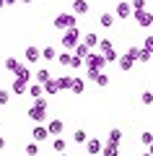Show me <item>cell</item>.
<instances>
[{
    "instance_id": "cell-1",
    "label": "cell",
    "mask_w": 153,
    "mask_h": 156,
    "mask_svg": "<svg viewBox=\"0 0 153 156\" xmlns=\"http://www.w3.org/2000/svg\"><path fill=\"white\" fill-rule=\"evenodd\" d=\"M83 60H86V68H88V70H101V68L106 65V60H104L101 55H99V52H93V50L88 52V55L83 57Z\"/></svg>"
},
{
    "instance_id": "cell-2",
    "label": "cell",
    "mask_w": 153,
    "mask_h": 156,
    "mask_svg": "<svg viewBox=\"0 0 153 156\" xmlns=\"http://www.w3.org/2000/svg\"><path fill=\"white\" fill-rule=\"evenodd\" d=\"M78 39H81V31H78L75 26L65 29V34H62V47H65V50H73V47L78 44Z\"/></svg>"
},
{
    "instance_id": "cell-3",
    "label": "cell",
    "mask_w": 153,
    "mask_h": 156,
    "mask_svg": "<svg viewBox=\"0 0 153 156\" xmlns=\"http://www.w3.org/2000/svg\"><path fill=\"white\" fill-rule=\"evenodd\" d=\"M55 26L62 29V31H65V29H73L75 26V16H73V13H60V16H55Z\"/></svg>"
},
{
    "instance_id": "cell-4",
    "label": "cell",
    "mask_w": 153,
    "mask_h": 156,
    "mask_svg": "<svg viewBox=\"0 0 153 156\" xmlns=\"http://www.w3.org/2000/svg\"><path fill=\"white\" fill-rule=\"evenodd\" d=\"M135 21H137V26L148 29V26L153 23V13H151V11H135Z\"/></svg>"
},
{
    "instance_id": "cell-5",
    "label": "cell",
    "mask_w": 153,
    "mask_h": 156,
    "mask_svg": "<svg viewBox=\"0 0 153 156\" xmlns=\"http://www.w3.org/2000/svg\"><path fill=\"white\" fill-rule=\"evenodd\" d=\"M83 146H86V151H88L91 156H99V154H101V140H99V138H91V140H86Z\"/></svg>"
},
{
    "instance_id": "cell-6",
    "label": "cell",
    "mask_w": 153,
    "mask_h": 156,
    "mask_svg": "<svg viewBox=\"0 0 153 156\" xmlns=\"http://www.w3.org/2000/svg\"><path fill=\"white\" fill-rule=\"evenodd\" d=\"M130 13H132V8H130V3H117V11H114V16L117 18H130Z\"/></svg>"
},
{
    "instance_id": "cell-7",
    "label": "cell",
    "mask_w": 153,
    "mask_h": 156,
    "mask_svg": "<svg viewBox=\"0 0 153 156\" xmlns=\"http://www.w3.org/2000/svg\"><path fill=\"white\" fill-rule=\"evenodd\" d=\"M29 117H31L34 122H44V120H47V109H39V107H31V109H29Z\"/></svg>"
},
{
    "instance_id": "cell-8",
    "label": "cell",
    "mask_w": 153,
    "mask_h": 156,
    "mask_svg": "<svg viewBox=\"0 0 153 156\" xmlns=\"http://www.w3.org/2000/svg\"><path fill=\"white\" fill-rule=\"evenodd\" d=\"M62 128H65V122H62V120H49L47 133H49V135H60V133H62Z\"/></svg>"
},
{
    "instance_id": "cell-9",
    "label": "cell",
    "mask_w": 153,
    "mask_h": 156,
    "mask_svg": "<svg viewBox=\"0 0 153 156\" xmlns=\"http://www.w3.org/2000/svg\"><path fill=\"white\" fill-rule=\"evenodd\" d=\"M31 138L37 140V143H42V140L49 138V133H47V128H44V125H37V128H34V133H31Z\"/></svg>"
},
{
    "instance_id": "cell-10",
    "label": "cell",
    "mask_w": 153,
    "mask_h": 156,
    "mask_svg": "<svg viewBox=\"0 0 153 156\" xmlns=\"http://www.w3.org/2000/svg\"><path fill=\"white\" fill-rule=\"evenodd\" d=\"M91 11V5H88L86 0H75L73 3V13H78V16H83V13H88Z\"/></svg>"
},
{
    "instance_id": "cell-11",
    "label": "cell",
    "mask_w": 153,
    "mask_h": 156,
    "mask_svg": "<svg viewBox=\"0 0 153 156\" xmlns=\"http://www.w3.org/2000/svg\"><path fill=\"white\" fill-rule=\"evenodd\" d=\"M13 73H16V78H18V81H23V83H29V78H31V73H29L26 65H18Z\"/></svg>"
},
{
    "instance_id": "cell-12",
    "label": "cell",
    "mask_w": 153,
    "mask_h": 156,
    "mask_svg": "<svg viewBox=\"0 0 153 156\" xmlns=\"http://www.w3.org/2000/svg\"><path fill=\"white\" fill-rule=\"evenodd\" d=\"M99 156H120V148H117V143H106V146H101Z\"/></svg>"
},
{
    "instance_id": "cell-13",
    "label": "cell",
    "mask_w": 153,
    "mask_h": 156,
    "mask_svg": "<svg viewBox=\"0 0 153 156\" xmlns=\"http://www.w3.org/2000/svg\"><path fill=\"white\" fill-rule=\"evenodd\" d=\"M26 91H29V96H31V99H39V96H44V89L39 83H29L26 86Z\"/></svg>"
},
{
    "instance_id": "cell-14",
    "label": "cell",
    "mask_w": 153,
    "mask_h": 156,
    "mask_svg": "<svg viewBox=\"0 0 153 156\" xmlns=\"http://www.w3.org/2000/svg\"><path fill=\"white\" fill-rule=\"evenodd\" d=\"M39 55H42L44 60H55V57H57V50H55L52 44H47L44 50H39Z\"/></svg>"
},
{
    "instance_id": "cell-15",
    "label": "cell",
    "mask_w": 153,
    "mask_h": 156,
    "mask_svg": "<svg viewBox=\"0 0 153 156\" xmlns=\"http://www.w3.org/2000/svg\"><path fill=\"white\" fill-rule=\"evenodd\" d=\"M83 44H86L88 50H93V47L99 44V37H96V34H93V31H88L86 37H83Z\"/></svg>"
},
{
    "instance_id": "cell-16",
    "label": "cell",
    "mask_w": 153,
    "mask_h": 156,
    "mask_svg": "<svg viewBox=\"0 0 153 156\" xmlns=\"http://www.w3.org/2000/svg\"><path fill=\"white\" fill-rule=\"evenodd\" d=\"M117 60H120V68H122V70H132V65H135V60H130V57H127V55H122V57H117Z\"/></svg>"
},
{
    "instance_id": "cell-17",
    "label": "cell",
    "mask_w": 153,
    "mask_h": 156,
    "mask_svg": "<svg viewBox=\"0 0 153 156\" xmlns=\"http://www.w3.org/2000/svg\"><path fill=\"white\" fill-rule=\"evenodd\" d=\"M39 57H42V55H39V50H37V47H31V44H29V47H26V60H29V62H37Z\"/></svg>"
},
{
    "instance_id": "cell-18",
    "label": "cell",
    "mask_w": 153,
    "mask_h": 156,
    "mask_svg": "<svg viewBox=\"0 0 153 156\" xmlns=\"http://www.w3.org/2000/svg\"><path fill=\"white\" fill-rule=\"evenodd\" d=\"M42 89H44V94H57V91H60L57 83H55V78H49L47 83H42Z\"/></svg>"
},
{
    "instance_id": "cell-19",
    "label": "cell",
    "mask_w": 153,
    "mask_h": 156,
    "mask_svg": "<svg viewBox=\"0 0 153 156\" xmlns=\"http://www.w3.org/2000/svg\"><path fill=\"white\" fill-rule=\"evenodd\" d=\"M99 23H101L104 29H109L112 23H114V13H101V18H99Z\"/></svg>"
},
{
    "instance_id": "cell-20",
    "label": "cell",
    "mask_w": 153,
    "mask_h": 156,
    "mask_svg": "<svg viewBox=\"0 0 153 156\" xmlns=\"http://www.w3.org/2000/svg\"><path fill=\"white\" fill-rule=\"evenodd\" d=\"M88 52H91V50H88L86 44H75V47H73V55H75V57H81V60L88 55Z\"/></svg>"
},
{
    "instance_id": "cell-21",
    "label": "cell",
    "mask_w": 153,
    "mask_h": 156,
    "mask_svg": "<svg viewBox=\"0 0 153 156\" xmlns=\"http://www.w3.org/2000/svg\"><path fill=\"white\" fill-rule=\"evenodd\" d=\"M65 138H55V140H52V148H55L57 151V154H65Z\"/></svg>"
},
{
    "instance_id": "cell-22",
    "label": "cell",
    "mask_w": 153,
    "mask_h": 156,
    "mask_svg": "<svg viewBox=\"0 0 153 156\" xmlns=\"http://www.w3.org/2000/svg\"><path fill=\"white\" fill-rule=\"evenodd\" d=\"M49 78H52V76H49V70H44V68H42V70H37V83H39V86L47 83Z\"/></svg>"
},
{
    "instance_id": "cell-23",
    "label": "cell",
    "mask_w": 153,
    "mask_h": 156,
    "mask_svg": "<svg viewBox=\"0 0 153 156\" xmlns=\"http://www.w3.org/2000/svg\"><path fill=\"white\" fill-rule=\"evenodd\" d=\"M83 86H86V83H83L81 78H73V81H70V89L75 91V94H83Z\"/></svg>"
},
{
    "instance_id": "cell-24",
    "label": "cell",
    "mask_w": 153,
    "mask_h": 156,
    "mask_svg": "<svg viewBox=\"0 0 153 156\" xmlns=\"http://www.w3.org/2000/svg\"><path fill=\"white\" fill-rule=\"evenodd\" d=\"M122 140V130L120 128H112V133H109V143H120Z\"/></svg>"
},
{
    "instance_id": "cell-25",
    "label": "cell",
    "mask_w": 153,
    "mask_h": 156,
    "mask_svg": "<svg viewBox=\"0 0 153 156\" xmlns=\"http://www.w3.org/2000/svg\"><path fill=\"white\" fill-rule=\"evenodd\" d=\"M70 81H73L70 76H62V78H57L55 83H57V89H70Z\"/></svg>"
},
{
    "instance_id": "cell-26",
    "label": "cell",
    "mask_w": 153,
    "mask_h": 156,
    "mask_svg": "<svg viewBox=\"0 0 153 156\" xmlns=\"http://www.w3.org/2000/svg\"><path fill=\"white\" fill-rule=\"evenodd\" d=\"M96 47H99V50H101V52H104V55H109V52L114 50V47H112V42H106V39H101V42H99Z\"/></svg>"
},
{
    "instance_id": "cell-27",
    "label": "cell",
    "mask_w": 153,
    "mask_h": 156,
    "mask_svg": "<svg viewBox=\"0 0 153 156\" xmlns=\"http://www.w3.org/2000/svg\"><path fill=\"white\" fill-rule=\"evenodd\" d=\"M26 86L29 83H23V81H18V78L13 81V91H16V94H26Z\"/></svg>"
},
{
    "instance_id": "cell-28",
    "label": "cell",
    "mask_w": 153,
    "mask_h": 156,
    "mask_svg": "<svg viewBox=\"0 0 153 156\" xmlns=\"http://www.w3.org/2000/svg\"><path fill=\"white\" fill-rule=\"evenodd\" d=\"M73 140H75V143H86V140H88V133H86V130H75Z\"/></svg>"
},
{
    "instance_id": "cell-29",
    "label": "cell",
    "mask_w": 153,
    "mask_h": 156,
    "mask_svg": "<svg viewBox=\"0 0 153 156\" xmlns=\"http://www.w3.org/2000/svg\"><path fill=\"white\" fill-rule=\"evenodd\" d=\"M93 81H96L99 86H109V76H106V73H99V76L93 78Z\"/></svg>"
},
{
    "instance_id": "cell-30",
    "label": "cell",
    "mask_w": 153,
    "mask_h": 156,
    "mask_svg": "<svg viewBox=\"0 0 153 156\" xmlns=\"http://www.w3.org/2000/svg\"><path fill=\"white\" fill-rule=\"evenodd\" d=\"M130 8H132V13H135V11H145V0H132Z\"/></svg>"
},
{
    "instance_id": "cell-31",
    "label": "cell",
    "mask_w": 153,
    "mask_h": 156,
    "mask_svg": "<svg viewBox=\"0 0 153 156\" xmlns=\"http://www.w3.org/2000/svg\"><path fill=\"white\" fill-rule=\"evenodd\" d=\"M26 156H39V146L37 143H26Z\"/></svg>"
},
{
    "instance_id": "cell-32",
    "label": "cell",
    "mask_w": 153,
    "mask_h": 156,
    "mask_svg": "<svg viewBox=\"0 0 153 156\" xmlns=\"http://www.w3.org/2000/svg\"><path fill=\"white\" fill-rule=\"evenodd\" d=\"M55 60L60 62V65H68V62H70V52H60V55H57Z\"/></svg>"
},
{
    "instance_id": "cell-33",
    "label": "cell",
    "mask_w": 153,
    "mask_h": 156,
    "mask_svg": "<svg viewBox=\"0 0 153 156\" xmlns=\"http://www.w3.org/2000/svg\"><path fill=\"white\" fill-rule=\"evenodd\" d=\"M3 65H5V70H16V68H18V60H16V57H8Z\"/></svg>"
},
{
    "instance_id": "cell-34",
    "label": "cell",
    "mask_w": 153,
    "mask_h": 156,
    "mask_svg": "<svg viewBox=\"0 0 153 156\" xmlns=\"http://www.w3.org/2000/svg\"><path fill=\"white\" fill-rule=\"evenodd\" d=\"M125 55L130 57V60H137V55H140V47H130V50H127Z\"/></svg>"
},
{
    "instance_id": "cell-35",
    "label": "cell",
    "mask_w": 153,
    "mask_h": 156,
    "mask_svg": "<svg viewBox=\"0 0 153 156\" xmlns=\"http://www.w3.org/2000/svg\"><path fill=\"white\" fill-rule=\"evenodd\" d=\"M140 50H148V52L153 50V37H151V34L145 37V42H143V47H140Z\"/></svg>"
},
{
    "instance_id": "cell-36",
    "label": "cell",
    "mask_w": 153,
    "mask_h": 156,
    "mask_svg": "<svg viewBox=\"0 0 153 156\" xmlns=\"http://www.w3.org/2000/svg\"><path fill=\"white\" fill-rule=\"evenodd\" d=\"M137 60H140V62H151V52H148V50H140Z\"/></svg>"
},
{
    "instance_id": "cell-37",
    "label": "cell",
    "mask_w": 153,
    "mask_h": 156,
    "mask_svg": "<svg viewBox=\"0 0 153 156\" xmlns=\"http://www.w3.org/2000/svg\"><path fill=\"white\" fill-rule=\"evenodd\" d=\"M81 57H75V55H73V52H70V62H68V65H70V68H81Z\"/></svg>"
},
{
    "instance_id": "cell-38",
    "label": "cell",
    "mask_w": 153,
    "mask_h": 156,
    "mask_svg": "<svg viewBox=\"0 0 153 156\" xmlns=\"http://www.w3.org/2000/svg\"><path fill=\"white\" fill-rule=\"evenodd\" d=\"M140 140H143V146H151V140H153V135H151V133H148V130H145V133L140 135Z\"/></svg>"
},
{
    "instance_id": "cell-39",
    "label": "cell",
    "mask_w": 153,
    "mask_h": 156,
    "mask_svg": "<svg viewBox=\"0 0 153 156\" xmlns=\"http://www.w3.org/2000/svg\"><path fill=\"white\" fill-rule=\"evenodd\" d=\"M8 99H11V94H8V91L3 89V91H0V104L5 107V104H8Z\"/></svg>"
},
{
    "instance_id": "cell-40",
    "label": "cell",
    "mask_w": 153,
    "mask_h": 156,
    "mask_svg": "<svg viewBox=\"0 0 153 156\" xmlns=\"http://www.w3.org/2000/svg\"><path fill=\"white\" fill-rule=\"evenodd\" d=\"M151 101H153V94L151 91H143V104H151Z\"/></svg>"
},
{
    "instance_id": "cell-41",
    "label": "cell",
    "mask_w": 153,
    "mask_h": 156,
    "mask_svg": "<svg viewBox=\"0 0 153 156\" xmlns=\"http://www.w3.org/2000/svg\"><path fill=\"white\" fill-rule=\"evenodd\" d=\"M99 73H101V70H86V78H88V81H93V78H96Z\"/></svg>"
},
{
    "instance_id": "cell-42",
    "label": "cell",
    "mask_w": 153,
    "mask_h": 156,
    "mask_svg": "<svg viewBox=\"0 0 153 156\" xmlns=\"http://www.w3.org/2000/svg\"><path fill=\"white\" fill-rule=\"evenodd\" d=\"M5 148V138H3V135H0V151Z\"/></svg>"
},
{
    "instance_id": "cell-43",
    "label": "cell",
    "mask_w": 153,
    "mask_h": 156,
    "mask_svg": "<svg viewBox=\"0 0 153 156\" xmlns=\"http://www.w3.org/2000/svg\"><path fill=\"white\" fill-rule=\"evenodd\" d=\"M13 3H18V0H3V5H13Z\"/></svg>"
},
{
    "instance_id": "cell-44",
    "label": "cell",
    "mask_w": 153,
    "mask_h": 156,
    "mask_svg": "<svg viewBox=\"0 0 153 156\" xmlns=\"http://www.w3.org/2000/svg\"><path fill=\"white\" fill-rule=\"evenodd\" d=\"M143 156H151V151H145V154H143Z\"/></svg>"
},
{
    "instance_id": "cell-45",
    "label": "cell",
    "mask_w": 153,
    "mask_h": 156,
    "mask_svg": "<svg viewBox=\"0 0 153 156\" xmlns=\"http://www.w3.org/2000/svg\"><path fill=\"white\" fill-rule=\"evenodd\" d=\"M0 8H3V0H0Z\"/></svg>"
},
{
    "instance_id": "cell-46",
    "label": "cell",
    "mask_w": 153,
    "mask_h": 156,
    "mask_svg": "<svg viewBox=\"0 0 153 156\" xmlns=\"http://www.w3.org/2000/svg\"><path fill=\"white\" fill-rule=\"evenodd\" d=\"M23 3H31V0H23Z\"/></svg>"
},
{
    "instance_id": "cell-47",
    "label": "cell",
    "mask_w": 153,
    "mask_h": 156,
    "mask_svg": "<svg viewBox=\"0 0 153 156\" xmlns=\"http://www.w3.org/2000/svg\"><path fill=\"white\" fill-rule=\"evenodd\" d=\"M60 156H68V154H60Z\"/></svg>"
},
{
    "instance_id": "cell-48",
    "label": "cell",
    "mask_w": 153,
    "mask_h": 156,
    "mask_svg": "<svg viewBox=\"0 0 153 156\" xmlns=\"http://www.w3.org/2000/svg\"><path fill=\"white\" fill-rule=\"evenodd\" d=\"M0 65H3V60H0Z\"/></svg>"
}]
</instances>
